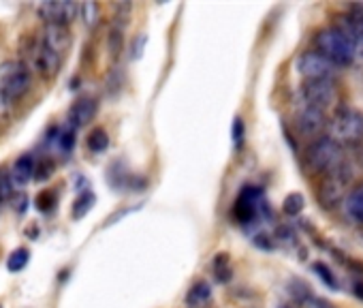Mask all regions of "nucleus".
<instances>
[{
  "label": "nucleus",
  "instance_id": "obj_17",
  "mask_svg": "<svg viewBox=\"0 0 363 308\" xmlns=\"http://www.w3.org/2000/svg\"><path fill=\"white\" fill-rule=\"evenodd\" d=\"M86 145H88V150H90V152H94V154L105 152V150H107V145H109V135H107V131H105V128H101V126L92 128V131L88 133Z\"/></svg>",
  "mask_w": 363,
  "mask_h": 308
},
{
  "label": "nucleus",
  "instance_id": "obj_10",
  "mask_svg": "<svg viewBox=\"0 0 363 308\" xmlns=\"http://www.w3.org/2000/svg\"><path fill=\"white\" fill-rule=\"evenodd\" d=\"M37 13L41 16V20L45 24L69 26L79 13V5L77 3H56V0H50V3H41L37 7Z\"/></svg>",
  "mask_w": 363,
  "mask_h": 308
},
{
  "label": "nucleus",
  "instance_id": "obj_2",
  "mask_svg": "<svg viewBox=\"0 0 363 308\" xmlns=\"http://www.w3.org/2000/svg\"><path fill=\"white\" fill-rule=\"evenodd\" d=\"M314 48H316L314 52H318L323 58H327L337 69V67L352 65L357 43L352 39H348L340 28H327L314 37Z\"/></svg>",
  "mask_w": 363,
  "mask_h": 308
},
{
  "label": "nucleus",
  "instance_id": "obj_12",
  "mask_svg": "<svg viewBox=\"0 0 363 308\" xmlns=\"http://www.w3.org/2000/svg\"><path fill=\"white\" fill-rule=\"evenodd\" d=\"M295 126H297L299 135H303V137H316L327 126L325 111L303 105L297 111V116H295Z\"/></svg>",
  "mask_w": 363,
  "mask_h": 308
},
{
  "label": "nucleus",
  "instance_id": "obj_8",
  "mask_svg": "<svg viewBox=\"0 0 363 308\" xmlns=\"http://www.w3.org/2000/svg\"><path fill=\"white\" fill-rule=\"evenodd\" d=\"M301 101L306 107H314L325 111L331 107L337 99V90L331 79H316V82H306L301 86Z\"/></svg>",
  "mask_w": 363,
  "mask_h": 308
},
{
  "label": "nucleus",
  "instance_id": "obj_18",
  "mask_svg": "<svg viewBox=\"0 0 363 308\" xmlns=\"http://www.w3.org/2000/svg\"><path fill=\"white\" fill-rule=\"evenodd\" d=\"M79 16L84 20V26L88 31H94L101 22V7L96 3H84L79 5Z\"/></svg>",
  "mask_w": 363,
  "mask_h": 308
},
{
  "label": "nucleus",
  "instance_id": "obj_25",
  "mask_svg": "<svg viewBox=\"0 0 363 308\" xmlns=\"http://www.w3.org/2000/svg\"><path fill=\"white\" fill-rule=\"evenodd\" d=\"M214 270L218 272V280H227L229 278V257L227 255H216L214 259Z\"/></svg>",
  "mask_w": 363,
  "mask_h": 308
},
{
  "label": "nucleus",
  "instance_id": "obj_26",
  "mask_svg": "<svg viewBox=\"0 0 363 308\" xmlns=\"http://www.w3.org/2000/svg\"><path fill=\"white\" fill-rule=\"evenodd\" d=\"M58 143H60L62 152H71V150H73V145H75V131H73V128L62 131V133H60V137H58Z\"/></svg>",
  "mask_w": 363,
  "mask_h": 308
},
{
  "label": "nucleus",
  "instance_id": "obj_22",
  "mask_svg": "<svg viewBox=\"0 0 363 308\" xmlns=\"http://www.w3.org/2000/svg\"><path fill=\"white\" fill-rule=\"evenodd\" d=\"M13 187L16 185H13L11 176H3V178H0V204H7V202L13 199V195H16V189Z\"/></svg>",
  "mask_w": 363,
  "mask_h": 308
},
{
  "label": "nucleus",
  "instance_id": "obj_23",
  "mask_svg": "<svg viewBox=\"0 0 363 308\" xmlns=\"http://www.w3.org/2000/svg\"><path fill=\"white\" fill-rule=\"evenodd\" d=\"M35 204H37V208H39L41 212H50V210L54 208V204H56L54 191H41V193L37 195Z\"/></svg>",
  "mask_w": 363,
  "mask_h": 308
},
{
  "label": "nucleus",
  "instance_id": "obj_19",
  "mask_svg": "<svg viewBox=\"0 0 363 308\" xmlns=\"http://www.w3.org/2000/svg\"><path fill=\"white\" fill-rule=\"evenodd\" d=\"M92 206H94V195H92V193H82V195L75 199L73 208H71L73 219H75V221L84 219V216L90 212V208H92Z\"/></svg>",
  "mask_w": 363,
  "mask_h": 308
},
{
  "label": "nucleus",
  "instance_id": "obj_14",
  "mask_svg": "<svg viewBox=\"0 0 363 308\" xmlns=\"http://www.w3.org/2000/svg\"><path fill=\"white\" fill-rule=\"evenodd\" d=\"M344 212L352 223L363 225V182L357 185L354 189L348 191V195L344 197Z\"/></svg>",
  "mask_w": 363,
  "mask_h": 308
},
{
  "label": "nucleus",
  "instance_id": "obj_1",
  "mask_svg": "<svg viewBox=\"0 0 363 308\" xmlns=\"http://www.w3.org/2000/svg\"><path fill=\"white\" fill-rule=\"evenodd\" d=\"M20 62L28 69L30 75H39L43 79H52L58 75L62 67V58L56 56L39 37H24L20 41Z\"/></svg>",
  "mask_w": 363,
  "mask_h": 308
},
{
  "label": "nucleus",
  "instance_id": "obj_27",
  "mask_svg": "<svg viewBox=\"0 0 363 308\" xmlns=\"http://www.w3.org/2000/svg\"><path fill=\"white\" fill-rule=\"evenodd\" d=\"M314 270H316V272H318V276L325 280V285H329V287H337V280H335L333 272H331L325 263H314Z\"/></svg>",
  "mask_w": 363,
  "mask_h": 308
},
{
  "label": "nucleus",
  "instance_id": "obj_31",
  "mask_svg": "<svg viewBox=\"0 0 363 308\" xmlns=\"http://www.w3.org/2000/svg\"><path fill=\"white\" fill-rule=\"evenodd\" d=\"M316 306H318V308H331V304L325 302V299H316Z\"/></svg>",
  "mask_w": 363,
  "mask_h": 308
},
{
  "label": "nucleus",
  "instance_id": "obj_16",
  "mask_svg": "<svg viewBox=\"0 0 363 308\" xmlns=\"http://www.w3.org/2000/svg\"><path fill=\"white\" fill-rule=\"evenodd\" d=\"M210 295H212L210 285H208L206 280H199V282H195V285L189 289V293H186V304H189V306H201V304H206V302L210 299Z\"/></svg>",
  "mask_w": 363,
  "mask_h": 308
},
{
  "label": "nucleus",
  "instance_id": "obj_28",
  "mask_svg": "<svg viewBox=\"0 0 363 308\" xmlns=\"http://www.w3.org/2000/svg\"><path fill=\"white\" fill-rule=\"evenodd\" d=\"M244 133H246L244 120H242V118H235V120H233V143H235L238 150H240L242 143H244Z\"/></svg>",
  "mask_w": 363,
  "mask_h": 308
},
{
  "label": "nucleus",
  "instance_id": "obj_15",
  "mask_svg": "<svg viewBox=\"0 0 363 308\" xmlns=\"http://www.w3.org/2000/svg\"><path fill=\"white\" fill-rule=\"evenodd\" d=\"M35 178V159L30 157V154H24V157H20L16 163H13V170H11V180L13 185H28L30 180Z\"/></svg>",
  "mask_w": 363,
  "mask_h": 308
},
{
  "label": "nucleus",
  "instance_id": "obj_24",
  "mask_svg": "<svg viewBox=\"0 0 363 308\" xmlns=\"http://www.w3.org/2000/svg\"><path fill=\"white\" fill-rule=\"evenodd\" d=\"M52 172H54V163H52V161H37V163H35V178H37L39 182L48 180V178L52 176Z\"/></svg>",
  "mask_w": 363,
  "mask_h": 308
},
{
  "label": "nucleus",
  "instance_id": "obj_7",
  "mask_svg": "<svg viewBox=\"0 0 363 308\" xmlns=\"http://www.w3.org/2000/svg\"><path fill=\"white\" fill-rule=\"evenodd\" d=\"M233 214H235V219H238L240 223H244V225H250V223H255L257 219L269 214V206H267V202H265V197H263V191L257 189V187H246V189L240 193L238 202H235Z\"/></svg>",
  "mask_w": 363,
  "mask_h": 308
},
{
  "label": "nucleus",
  "instance_id": "obj_3",
  "mask_svg": "<svg viewBox=\"0 0 363 308\" xmlns=\"http://www.w3.org/2000/svg\"><path fill=\"white\" fill-rule=\"evenodd\" d=\"M303 159H306V167L312 174L327 176L344 165V150L329 137H320L306 148Z\"/></svg>",
  "mask_w": 363,
  "mask_h": 308
},
{
  "label": "nucleus",
  "instance_id": "obj_11",
  "mask_svg": "<svg viewBox=\"0 0 363 308\" xmlns=\"http://www.w3.org/2000/svg\"><path fill=\"white\" fill-rule=\"evenodd\" d=\"M39 39L45 43V48H50L60 58H65V54L71 50V43H73L69 26H62V24H45Z\"/></svg>",
  "mask_w": 363,
  "mask_h": 308
},
{
  "label": "nucleus",
  "instance_id": "obj_5",
  "mask_svg": "<svg viewBox=\"0 0 363 308\" xmlns=\"http://www.w3.org/2000/svg\"><path fill=\"white\" fill-rule=\"evenodd\" d=\"M327 137L335 141L337 145L342 143H354L363 137V116L352 111V109H337L331 120H327Z\"/></svg>",
  "mask_w": 363,
  "mask_h": 308
},
{
  "label": "nucleus",
  "instance_id": "obj_29",
  "mask_svg": "<svg viewBox=\"0 0 363 308\" xmlns=\"http://www.w3.org/2000/svg\"><path fill=\"white\" fill-rule=\"evenodd\" d=\"M13 114V103L0 94V120H7Z\"/></svg>",
  "mask_w": 363,
  "mask_h": 308
},
{
  "label": "nucleus",
  "instance_id": "obj_13",
  "mask_svg": "<svg viewBox=\"0 0 363 308\" xmlns=\"http://www.w3.org/2000/svg\"><path fill=\"white\" fill-rule=\"evenodd\" d=\"M96 111H99V105H96L94 99H88V97L77 99V101L71 105V109H69V128L75 131V128L86 126L88 122L94 120Z\"/></svg>",
  "mask_w": 363,
  "mask_h": 308
},
{
  "label": "nucleus",
  "instance_id": "obj_30",
  "mask_svg": "<svg viewBox=\"0 0 363 308\" xmlns=\"http://www.w3.org/2000/svg\"><path fill=\"white\" fill-rule=\"evenodd\" d=\"M352 293H354L359 299H363V282H354V287H352Z\"/></svg>",
  "mask_w": 363,
  "mask_h": 308
},
{
  "label": "nucleus",
  "instance_id": "obj_21",
  "mask_svg": "<svg viewBox=\"0 0 363 308\" xmlns=\"http://www.w3.org/2000/svg\"><path fill=\"white\" fill-rule=\"evenodd\" d=\"M303 206H306L303 195H301V193H291V195L284 197L282 210H284V214H289V216H297V214H301Z\"/></svg>",
  "mask_w": 363,
  "mask_h": 308
},
{
  "label": "nucleus",
  "instance_id": "obj_20",
  "mask_svg": "<svg viewBox=\"0 0 363 308\" xmlns=\"http://www.w3.org/2000/svg\"><path fill=\"white\" fill-rule=\"evenodd\" d=\"M28 259H30L28 248H16L7 259V270L9 272H20V270H24L28 265Z\"/></svg>",
  "mask_w": 363,
  "mask_h": 308
},
{
  "label": "nucleus",
  "instance_id": "obj_6",
  "mask_svg": "<svg viewBox=\"0 0 363 308\" xmlns=\"http://www.w3.org/2000/svg\"><path fill=\"white\" fill-rule=\"evenodd\" d=\"M348 185H350V174L348 170L342 165L340 170L323 176V182L318 187V202L325 210H331L335 206H340L344 202V197L348 195Z\"/></svg>",
  "mask_w": 363,
  "mask_h": 308
},
{
  "label": "nucleus",
  "instance_id": "obj_32",
  "mask_svg": "<svg viewBox=\"0 0 363 308\" xmlns=\"http://www.w3.org/2000/svg\"><path fill=\"white\" fill-rule=\"evenodd\" d=\"M280 308H291V306H280Z\"/></svg>",
  "mask_w": 363,
  "mask_h": 308
},
{
  "label": "nucleus",
  "instance_id": "obj_9",
  "mask_svg": "<svg viewBox=\"0 0 363 308\" xmlns=\"http://www.w3.org/2000/svg\"><path fill=\"white\" fill-rule=\"evenodd\" d=\"M297 71L299 75L306 77V82H316V79H331L337 69L318 52H306L297 58Z\"/></svg>",
  "mask_w": 363,
  "mask_h": 308
},
{
  "label": "nucleus",
  "instance_id": "obj_4",
  "mask_svg": "<svg viewBox=\"0 0 363 308\" xmlns=\"http://www.w3.org/2000/svg\"><path fill=\"white\" fill-rule=\"evenodd\" d=\"M33 88V75L20 60L0 62V94L11 103L24 99Z\"/></svg>",
  "mask_w": 363,
  "mask_h": 308
}]
</instances>
